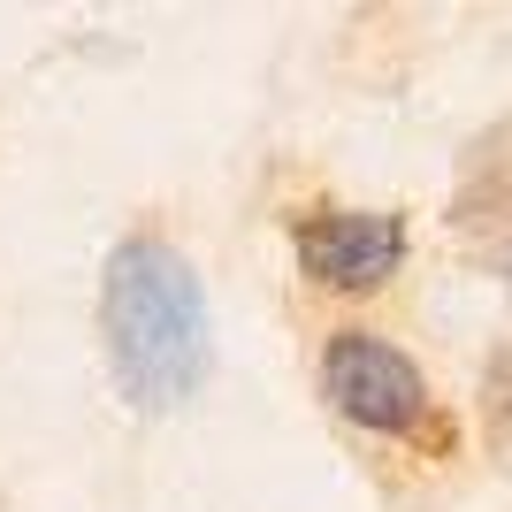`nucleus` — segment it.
Here are the masks:
<instances>
[{"label": "nucleus", "instance_id": "f257e3e1", "mask_svg": "<svg viewBox=\"0 0 512 512\" xmlns=\"http://www.w3.org/2000/svg\"><path fill=\"white\" fill-rule=\"evenodd\" d=\"M100 337L107 367L138 413H176L199 398L214 360L207 283L169 237H123L100 276Z\"/></svg>", "mask_w": 512, "mask_h": 512}, {"label": "nucleus", "instance_id": "f03ea898", "mask_svg": "<svg viewBox=\"0 0 512 512\" xmlns=\"http://www.w3.org/2000/svg\"><path fill=\"white\" fill-rule=\"evenodd\" d=\"M321 398L352 428H375V436H413L428 421L421 367L390 337H375V329H337L329 337V352H321Z\"/></svg>", "mask_w": 512, "mask_h": 512}, {"label": "nucleus", "instance_id": "7ed1b4c3", "mask_svg": "<svg viewBox=\"0 0 512 512\" xmlns=\"http://www.w3.org/2000/svg\"><path fill=\"white\" fill-rule=\"evenodd\" d=\"M406 260V222L367 207H329L299 222V268L329 291H383Z\"/></svg>", "mask_w": 512, "mask_h": 512}, {"label": "nucleus", "instance_id": "20e7f679", "mask_svg": "<svg viewBox=\"0 0 512 512\" xmlns=\"http://www.w3.org/2000/svg\"><path fill=\"white\" fill-rule=\"evenodd\" d=\"M451 214H459V230H467L474 245H490L512 268V115L467 153V184H459Z\"/></svg>", "mask_w": 512, "mask_h": 512}, {"label": "nucleus", "instance_id": "39448f33", "mask_svg": "<svg viewBox=\"0 0 512 512\" xmlns=\"http://www.w3.org/2000/svg\"><path fill=\"white\" fill-rule=\"evenodd\" d=\"M482 406H490V436H497V451H505V467H512V352H490V367H482Z\"/></svg>", "mask_w": 512, "mask_h": 512}]
</instances>
